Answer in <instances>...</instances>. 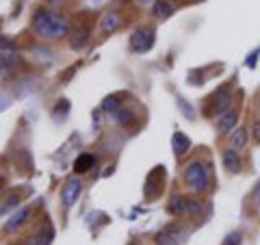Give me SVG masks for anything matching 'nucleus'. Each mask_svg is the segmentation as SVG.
I'll list each match as a JSON object with an SVG mask.
<instances>
[{"mask_svg":"<svg viewBox=\"0 0 260 245\" xmlns=\"http://www.w3.org/2000/svg\"><path fill=\"white\" fill-rule=\"evenodd\" d=\"M186 200H189V198L176 195V198L169 202V213H174V215H178V213H186Z\"/></svg>","mask_w":260,"mask_h":245,"instance_id":"19","label":"nucleus"},{"mask_svg":"<svg viewBox=\"0 0 260 245\" xmlns=\"http://www.w3.org/2000/svg\"><path fill=\"white\" fill-rule=\"evenodd\" d=\"M191 148V141H189V137L182 135V133H176L174 135V152L178 154V157H182V154Z\"/></svg>","mask_w":260,"mask_h":245,"instance_id":"14","label":"nucleus"},{"mask_svg":"<svg viewBox=\"0 0 260 245\" xmlns=\"http://www.w3.org/2000/svg\"><path fill=\"white\" fill-rule=\"evenodd\" d=\"M230 104H232V94H230L228 87H223L221 91L215 96V111L219 113V115H223L225 111H230Z\"/></svg>","mask_w":260,"mask_h":245,"instance_id":"9","label":"nucleus"},{"mask_svg":"<svg viewBox=\"0 0 260 245\" xmlns=\"http://www.w3.org/2000/svg\"><path fill=\"white\" fill-rule=\"evenodd\" d=\"M230 143H232V148H234V150H237V148H243V145L247 143V130H245V128L234 130L232 137H230Z\"/></svg>","mask_w":260,"mask_h":245,"instance_id":"18","label":"nucleus"},{"mask_svg":"<svg viewBox=\"0 0 260 245\" xmlns=\"http://www.w3.org/2000/svg\"><path fill=\"white\" fill-rule=\"evenodd\" d=\"M254 139H256V141H260V121H258V124H254Z\"/></svg>","mask_w":260,"mask_h":245,"instance_id":"24","label":"nucleus"},{"mask_svg":"<svg viewBox=\"0 0 260 245\" xmlns=\"http://www.w3.org/2000/svg\"><path fill=\"white\" fill-rule=\"evenodd\" d=\"M87 39H89V30H87L85 26H80V28L74 33V37L70 39V44H72V48H74V50H78V48H83V46L87 44Z\"/></svg>","mask_w":260,"mask_h":245,"instance_id":"17","label":"nucleus"},{"mask_svg":"<svg viewBox=\"0 0 260 245\" xmlns=\"http://www.w3.org/2000/svg\"><path fill=\"white\" fill-rule=\"evenodd\" d=\"M52 236H54V232L52 230H42V232H37L35 236H30V239L26 241V245H50L52 243Z\"/></svg>","mask_w":260,"mask_h":245,"instance_id":"16","label":"nucleus"},{"mask_svg":"<svg viewBox=\"0 0 260 245\" xmlns=\"http://www.w3.org/2000/svg\"><path fill=\"white\" fill-rule=\"evenodd\" d=\"M139 3H148V0H139Z\"/></svg>","mask_w":260,"mask_h":245,"instance_id":"28","label":"nucleus"},{"mask_svg":"<svg viewBox=\"0 0 260 245\" xmlns=\"http://www.w3.org/2000/svg\"><path fill=\"white\" fill-rule=\"evenodd\" d=\"M119 26H121V18L117 13H109V15H104L102 18V33H107V35L115 33Z\"/></svg>","mask_w":260,"mask_h":245,"instance_id":"13","label":"nucleus"},{"mask_svg":"<svg viewBox=\"0 0 260 245\" xmlns=\"http://www.w3.org/2000/svg\"><path fill=\"white\" fill-rule=\"evenodd\" d=\"M80 191H83V182H80V178H70L68 182H65V187L61 189V202L65 208H72L78 200Z\"/></svg>","mask_w":260,"mask_h":245,"instance_id":"4","label":"nucleus"},{"mask_svg":"<svg viewBox=\"0 0 260 245\" xmlns=\"http://www.w3.org/2000/svg\"><path fill=\"white\" fill-rule=\"evenodd\" d=\"M68 111H70V102L68 100H59V102H56V109L52 111V117L54 119L65 117V115H68Z\"/></svg>","mask_w":260,"mask_h":245,"instance_id":"20","label":"nucleus"},{"mask_svg":"<svg viewBox=\"0 0 260 245\" xmlns=\"http://www.w3.org/2000/svg\"><path fill=\"white\" fill-rule=\"evenodd\" d=\"M48 3H52V5H56V3H61V0H48Z\"/></svg>","mask_w":260,"mask_h":245,"instance_id":"26","label":"nucleus"},{"mask_svg":"<svg viewBox=\"0 0 260 245\" xmlns=\"http://www.w3.org/2000/svg\"><path fill=\"white\" fill-rule=\"evenodd\" d=\"M28 215H30V208L26 206V208H20L18 210V213H15V215H11L9 219H7V222H5V230L7 232H13V230H18V228L24 224V222H26V219H28Z\"/></svg>","mask_w":260,"mask_h":245,"instance_id":"8","label":"nucleus"},{"mask_svg":"<svg viewBox=\"0 0 260 245\" xmlns=\"http://www.w3.org/2000/svg\"><path fill=\"white\" fill-rule=\"evenodd\" d=\"M121 109H124V107H121V102H119V98H117V96H109L107 100L102 102V111H104V113H109V115H117Z\"/></svg>","mask_w":260,"mask_h":245,"instance_id":"15","label":"nucleus"},{"mask_svg":"<svg viewBox=\"0 0 260 245\" xmlns=\"http://www.w3.org/2000/svg\"><path fill=\"white\" fill-rule=\"evenodd\" d=\"M256 200H260V182H258V187H256Z\"/></svg>","mask_w":260,"mask_h":245,"instance_id":"25","label":"nucleus"},{"mask_svg":"<svg viewBox=\"0 0 260 245\" xmlns=\"http://www.w3.org/2000/svg\"><path fill=\"white\" fill-rule=\"evenodd\" d=\"M223 167L230 171V174H239L241 171V157L237 154V150L223 152Z\"/></svg>","mask_w":260,"mask_h":245,"instance_id":"10","label":"nucleus"},{"mask_svg":"<svg viewBox=\"0 0 260 245\" xmlns=\"http://www.w3.org/2000/svg\"><path fill=\"white\" fill-rule=\"evenodd\" d=\"M258 111H260V98H258Z\"/></svg>","mask_w":260,"mask_h":245,"instance_id":"27","label":"nucleus"},{"mask_svg":"<svg viewBox=\"0 0 260 245\" xmlns=\"http://www.w3.org/2000/svg\"><path fill=\"white\" fill-rule=\"evenodd\" d=\"M32 30L44 39H61L70 33V24L65 18L46 9H39L32 15Z\"/></svg>","mask_w":260,"mask_h":245,"instance_id":"1","label":"nucleus"},{"mask_svg":"<svg viewBox=\"0 0 260 245\" xmlns=\"http://www.w3.org/2000/svg\"><path fill=\"white\" fill-rule=\"evenodd\" d=\"M20 204V195L18 193H11V198H7L5 202H3V215H7L9 210H13L15 206Z\"/></svg>","mask_w":260,"mask_h":245,"instance_id":"21","label":"nucleus"},{"mask_svg":"<svg viewBox=\"0 0 260 245\" xmlns=\"http://www.w3.org/2000/svg\"><path fill=\"white\" fill-rule=\"evenodd\" d=\"M184 182H186V187H189L191 191H195V193L206 191L210 178H208V169L204 167V163H200V161L189 163V165H186V169H184Z\"/></svg>","mask_w":260,"mask_h":245,"instance_id":"2","label":"nucleus"},{"mask_svg":"<svg viewBox=\"0 0 260 245\" xmlns=\"http://www.w3.org/2000/svg\"><path fill=\"white\" fill-rule=\"evenodd\" d=\"M95 165V157L93 154H80V157L76 159L74 163V171L76 174H87L89 169H91Z\"/></svg>","mask_w":260,"mask_h":245,"instance_id":"12","label":"nucleus"},{"mask_svg":"<svg viewBox=\"0 0 260 245\" xmlns=\"http://www.w3.org/2000/svg\"><path fill=\"white\" fill-rule=\"evenodd\" d=\"M237 119H239V115H237V111H225L223 115H219V119H217V130L221 135H225V133H230V130L237 126Z\"/></svg>","mask_w":260,"mask_h":245,"instance_id":"7","label":"nucleus"},{"mask_svg":"<svg viewBox=\"0 0 260 245\" xmlns=\"http://www.w3.org/2000/svg\"><path fill=\"white\" fill-rule=\"evenodd\" d=\"M180 243H182V234L176 224L167 226L165 230H160L156 234V245H180Z\"/></svg>","mask_w":260,"mask_h":245,"instance_id":"5","label":"nucleus"},{"mask_svg":"<svg viewBox=\"0 0 260 245\" xmlns=\"http://www.w3.org/2000/svg\"><path fill=\"white\" fill-rule=\"evenodd\" d=\"M200 210H202L200 202H195V200H186V215H198Z\"/></svg>","mask_w":260,"mask_h":245,"instance_id":"22","label":"nucleus"},{"mask_svg":"<svg viewBox=\"0 0 260 245\" xmlns=\"http://www.w3.org/2000/svg\"><path fill=\"white\" fill-rule=\"evenodd\" d=\"M239 243H241V232L228 234V236H225V241H223V245H239Z\"/></svg>","mask_w":260,"mask_h":245,"instance_id":"23","label":"nucleus"},{"mask_svg":"<svg viewBox=\"0 0 260 245\" xmlns=\"http://www.w3.org/2000/svg\"><path fill=\"white\" fill-rule=\"evenodd\" d=\"M152 46H154V30L152 28H139L130 35V50L148 52Z\"/></svg>","mask_w":260,"mask_h":245,"instance_id":"3","label":"nucleus"},{"mask_svg":"<svg viewBox=\"0 0 260 245\" xmlns=\"http://www.w3.org/2000/svg\"><path fill=\"white\" fill-rule=\"evenodd\" d=\"M160 171H162V167H156V169H154L152 174L148 176V182H145V193L150 191V198H152V195H156L158 189H160V178H162Z\"/></svg>","mask_w":260,"mask_h":245,"instance_id":"11","label":"nucleus"},{"mask_svg":"<svg viewBox=\"0 0 260 245\" xmlns=\"http://www.w3.org/2000/svg\"><path fill=\"white\" fill-rule=\"evenodd\" d=\"M178 9V3L176 0H156L152 7V13H154V18H158V20H165L169 18L174 11Z\"/></svg>","mask_w":260,"mask_h":245,"instance_id":"6","label":"nucleus"}]
</instances>
